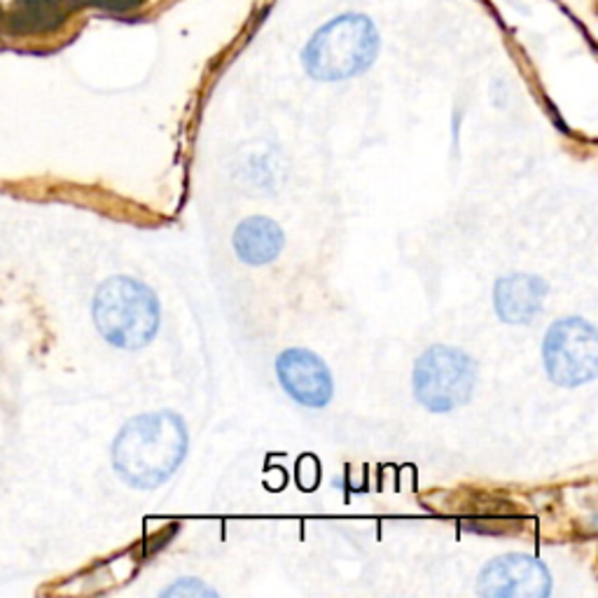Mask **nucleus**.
<instances>
[{
    "label": "nucleus",
    "mask_w": 598,
    "mask_h": 598,
    "mask_svg": "<svg viewBox=\"0 0 598 598\" xmlns=\"http://www.w3.org/2000/svg\"><path fill=\"white\" fill-rule=\"evenodd\" d=\"M379 52V33L370 16L346 12L327 22L304 49V69L323 82L364 73Z\"/></svg>",
    "instance_id": "2"
},
{
    "label": "nucleus",
    "mask_w": 598,
    "mask_h": 598,
    "mask_svg": "<svg viewBox=\"0 0 598 598\" xmlns=\"http://www.w3.org/2000/svg\"><path fill=\"white\" fill-rule=\"evenodd\" d=\"M280 248H284V231L274 220L262 218V215L243 220L235 231L237 255L253 267L276 260Z\"/></svg>",
    "instance_id": "9"
},
{
    "label": "nucleus",
    "mask_w": 598,
    "mask_h": 598,
    "mask_svg": "<svg viewBox=\"0 0 598 598\" xmlns=\"http://www.w3.org/2000/svg\"><path fill=\"white\" fill-rule=\"evenodd\" d=\"M477 591L495 598H545L552 591V579L534 557L505 554L485 566Z\"/></svg>",
    "instance_id": "6"
},
{
    "label": "nucleus",
    "mask_w": 598,
    "mask_h": 598,
    "mask_svg": "<svg viewBox=\"0 0 598 598\" xmlns=\"http://www.w3.org/2000/svg\"><path fill=\"white\" fill-rule=\"evenodd\" d=\"M188 444V428L178 414H141L115 438L112 465L127 485L155 489L186 461Z\"/></svg>",
    "instance_id": "1"
},
{
    "label": "nucleus",
    "mask_w": 598,
    "mask_h": 598,
    "mask_svg": "<svg viewBox=\"0 0 598 598\" xmlns=\"http://www.w3.org/2000/svg\"><path fill=\"white\" fill-rule=\"evenodd\" d=\"M547 286L538 276L512 274L495 284L493 302L495 311L505 323L524 325L536 319L545 307Z\"/></svg>",
    "instance_id": "8"
},
{
    "label": "nucleus",
    "mask_w": 598,
    "mask_h": 598,
    "mask_svg": "<svg viewBox=\"0 0 598 598\" xmlns=\"http://www.w3.org/2000/svg\"><path fill=\"white\" fill-rule=\"evenodd\" d=\"M162 596H218V591L206 587L202 579L190 577V579H178L176 585L166 587Z\"/></svg>",
    "instance_id": "10"
},
{
    "label": "nucleus",
    "mask_w": 598,
    "mask_h": 598,
    "mask_svg": "<svg viewBox=\"0 0 598 598\" xmlns=\"http://www.w3.org/2000/svg\"><path fill=\"white\" fill-rule=\"evenodd\" d=\"M542 360L550 379L559 386H583L596 376L598 339L596 327L583 319L557 321L542 344Z\"/></svg>",
    "instance_id": "5"
},
{
    "label": "nucleus",
    "mask_w": 598,
    "mask_h": 598,
    "mask_svg": "<svg viewBox=\"0 0 598 598\" xmlns=\"http://www.w3.org/2000/svg\"><path fill=\"white\" fill-rule=\"evenodd\" d=\"M276 374L280 386L295 403L321 409L332 400V376L327 364L307 348H288L276 360Z\"/></svg>",
    "instance_id": "7"
},
{
    "label": "nucleus",
    "mask_w": 598,
    "mask_h": 598,
    "mask_svg": "<svg viewBox=\"0 0 598 598\" xmlns=\"http://www.w3.org/2000/svg\"><path fill=\"white\" fill-rule=\"evenodd\" d=\"M477 368L470 356L452 346H430L414 368V393L430 411H454L473 397Z\"/></svg>",
    "instance_id": "4"
},
{
    "label": "nucleus",
    "mask_w": 598,
    "mask_h": 598,
    "mask_svg": "<svg viewBox=\"0 0 598 598\" xmlns=\"http://www.w3.org/2000/svg\"><path fill=\"white\" fill-rule=\"evenodd\" d=\"M98 3H106L110 8H134L139 0H98Z\"/></svg>",
    "instance_id": "11"
},
{
    "label": "nucleus",
    "mask_w": 598,
    "mask_h": 598,
    "mask_svg": "<svg viewBox=\"0 0 598 598\" xmlns=\"http://www.w3.org/2000/svg\"><path fill=\"white\" fill-rule=\"evenodd\" d=\"M94 323L118 348L136 351L153 342L159 327L155 292L129 276L108 278L94 297Z\"/></svg>",
    "instance_id": "3"
}]
</instances>
